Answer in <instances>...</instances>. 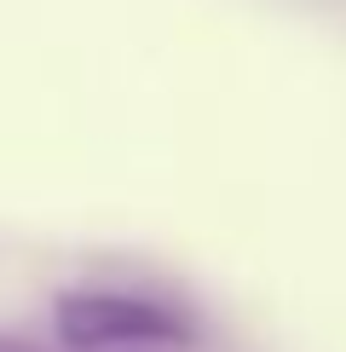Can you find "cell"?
I'll return each mask as SVG.
<instances>
[{
	"label": "cell",
	"instance_id": "obj_1",
	"mask_svg": "<svg viewBox=\"0 0 346 352\" xmlns=\"http://www.w3.org/2000/svg\"><path fill=\"white\" fill-rule=\"evenodd\" d=\"M69 352H127V346H185L191 318L127 289H76L52 306Z\"/></svg>",
	"mask_w": 346,
	"mask_h": 352
},
{
	"label": "cell",
	"instance_id": "obj_2",
	"mask_svg": "<svg viewBox=\"0 0 346 352\" xmlns=\"http://www.w3.org/2000/svg\"><path fill=\"white\" fill-rule=\"evenodd\" d=\"M0 352H47V346H35V341H18V335H0Z\"/></svg>",
	"mask_w": 346,
	"mask_h": 352
}]
</instances>
